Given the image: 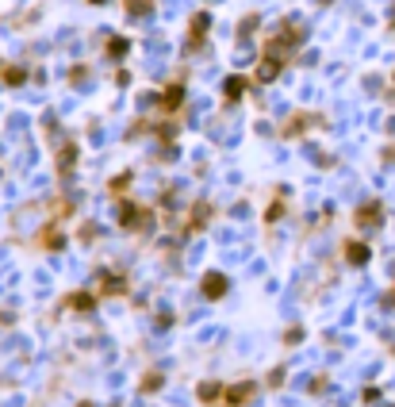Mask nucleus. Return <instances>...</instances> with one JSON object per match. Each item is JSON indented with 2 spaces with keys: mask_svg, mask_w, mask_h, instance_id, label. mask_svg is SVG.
I'll use <instances>...</instances> for the list:
<instances>
[{
  "mask_svg": "<svg viewBox=\"0 0 395 407\" xmlns=\"http://www.w3.org/2000/svg\"><path fill=\"white\" fill-rule=\"evenodd\" d=\"M227 288H231V284H227V277H222V273H207L204 281H200V292H204L207 300H219Z\"/></svg>",
  "mask_w": 395,
  "mask_h": 407,
  "instance_id": "obj_1",
  "label": "nucleus"
},
{
  "mask_svg": "<svg viewBox=\"0 0 395 407\" xmlns=\"http://www.w3.org/2000/svg\"><path fill=\"white\" fill-rule=\"evenodd\" d=\"M254 388H257V384H249V381H242V384H231V388H227V396H222V399H227V404H231V407H242L249 396H254Z\"/></svg>",
  "mask_w": 395,
  "mask_h": 407,
  "instance_id": "obj_2",
  "label": "nucleus"
},
{
  "mask_svg": "<svg viewBox=\"0 0 395 407\" xmlns=\"http://www.w3.org/2000/svg\"><path fill=\"white\" fill-rule=\"evenodd\" d=\"M357 223L361 227H380L384 223V208H380V204H365V208L357 211Z\"/></svg>",
  "mask_w": 395,
  "mask_h": 407,
  "instance_id": "obj_3",
  "label": "nucleus"
},
{
  "mask_svg": "<svg viewBox=\"0 0 395 407\" xmlns=\"http://www.w3.org/2000/svg\"><path fill=\"white\" fill-rule=\"evenodd\" d=\"M196 396L204 399V404H215V399L227 396V384H219V381H204V384L196 388Z\"/></svg>",
  "mask_w": 395,
  "mask_h": 407,
  "instance_id": "obj_4",
  "label": "nucleus"
},
{
  "mask_svg": "<svg viewBox=\"0 0 395 407\" xmlns=\"http://www.w3.org/2000/svg\"><path fill=\"white\" fill-rule=\"evenodd\" d=\"M100 292H104V296H119V292H127V277L104 273V281H100Z\"/></svg>",
  "mask_w": 395,
  "mask_h": 407,
  "instance_id": "obj_5",
  "label": "nucleus"
},
{
  "mask_svg": "<svg viewBox=\"0 0 395 407\" xmlns=\"http://www.w3.org/2000/svg\"><path fill=\"white\" fill-rule=\"evenodd\" d=\"M346 258H349V266H365L369 261V246L365 242H346Z\"/></svg>",
  "mask_w": 395,
  "mask_h": 407,
  "instance_id": "obj_6",
  "label": "nucleus"
},
{
  "mask_svg": "<svg viewBox=\"0 0 395 407\" xmlns=\"http://www.w3.org/2000/svg\"><path fill=\"white\" fill-rule=\"evenodd\" d=\"M66 304H69V308H77V311H89L92 304H96V300L85 296V292H73V300H66Z\"/></svg>",
  "mask_w": 395,
  "mask_h": 407,
  "instance_id": "obj_7",
  "label": "nucleus"
},
{
  "mask_svg": "<svg viewBox=\"0 0 395 407\" xmlns=\"http://www.w3.org/2000/svg\"><path fill=\"white\" fill-rule=\"evenodd\" d=\"M161 388V373H146L142 376V392H157Z\"/></svg>",
  "mask_w": 395,
  "mask_h": 407,
  "instance_id": "obj_8",
  "label": "nucleus"
},
{
  "mask_svg": "<svg viewBox=\"0 0 395 407\" xmlns=\"http://www.w3.org/2000/svg\"><path fill=\"white\" fill-rule=\"evenodd\" d=\"M227 92H231V100L242 92V77H231V85H227Z\"/></svg>",
  "mask_w": 395,
  "mask_h": 407,
  "instance_id": "obj_9",
  "label": "nucleus"
},
{
  "mask_svg": "<svg viewBox=\"0 0 395 407\" xmlns=\"http://www.w3.org/2000/svg\"><path fill=\"white\" fill-rule=\"evenodd\" d=\"M299 338H304V331H288V334H284V342H288V346H296Z\"/></svg>",
  "mask_w": 395,
  "mask_h": 407,
  "instance_id": "obj_10",
  "label": "nucleus"
},
{
  "mask_svg": "<svg viewBox=\"0 0 395 407\" xmlns=\"http://www.w3.org/2000/svg\"><path fill=\"white\" fill-rule=\"evenodd\" d=\"M81 407H92V404H81Z\"/></svg>",
  "mask_w": 395,
  "mask_h": 407,
  "instance_id": "obj_11",
  "label": "nucleus"
}]
</instances>
